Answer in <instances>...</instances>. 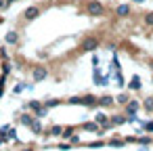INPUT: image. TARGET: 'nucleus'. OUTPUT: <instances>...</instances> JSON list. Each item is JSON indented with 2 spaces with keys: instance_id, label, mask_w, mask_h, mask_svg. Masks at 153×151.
<instances>
[{
  "instance_id": "1a4fd4ad",
  "label": "nucleus",
  "mask_w": 153,
  "mask_h": 151,
  "mask_svg": "<svg viewBox=\"0 0 153 151\" xmlns=\"http://www.w3.org/2000/svg\"><path fill=\"white\" fill-rule=\"evenodd\" d=\"M94 101H97L94 97H84V99H82V103H84V105H94Z\"/></svg>"
},
{
  "instance_id": "6e6552de",
  "label": "nucleus",
  "mask_w": 153,
  "mask_h": 151,
  "mask_svg": "<svg viewBox=\"0 0 153 151\" xmlns=\"http://www.w3.org/2000/svg\"><path fill=\"white\" fill-rule=\"evenodd\" d=\"M130 88H134V90H136V88H140V80H138L136 76L132 78V82H130Z\"/></svg>"
},
{
  "instance_id": "0eeeda50",
  "label": "nucleus",
  "mask_w": 153,
  "mask_h": 151,
  "mask_svg": "<svg viewBox=\"0 0 153 151\" xmlns=\"http://www.w3.org/2000/svg\"><path fill=\"white\" fill-rule=\"evenodd\" d=\"M7 42H11V44L17 42V34H15V32H9V34H7Z\"/></svg>"
},
{
  "instance_id": "f257e3e1",
  "label": "nucleus",
  "mask_w": 153,
  "mask_h": 151,
  "mask_svg": "<svg viewBox=\"0 0 153 151\" xmlns=\"http://www.w3.org/2000/svg\"><path fill=\"white\" fill-rule=\"evenodd\" d=\"M97 46H99V40H97V38H86V40L82 42V51H84V53H88V51H94Z\"/></svg>"
},
{
  "instance_id": "f03ea898",
  "label": "nucleus",
  "mask_w": 153,
  "mask_h": 151,
  "mask_svg": "<svg viewBox=\"0 0 153 151\" xmlns=\"http://www.w3.org/2000/svg\"><path fill=\"white\" fill-rule=\"evenodd\" d=\"M86 11H88L90 15H101V13H103V4H101V2H88V4H86Z\"/></svg>"
},
{
  "instance_id": "2eb2a0df",
  "label": "nucleus",
  "mask_w": 153,
  "mask_h": 151,
  "mask_svg": "<svg viewBox=\"0 0 153 151\" xmlns=\"http://www.w3.org/2000/svg\"><path fill=\"white\" fill-rule=\"evenodd\" d=\"M84 128H86V130H94V128H97V124H86Z\"/></svg>"
},
{
  "instance_id": "f8f14e48",
  "label": "nucleus",
  "mask_w": 153,
  "mask_h": 151,
  "mask_svg": "<svg viewBox=\"0 0 153 151\" xmlns=\"http://www.w3.org/2000/svg\"><path fill=\"white\" fill-rule=\"evenodd\" d=\"M145 21H147L149 25H153V13H147V17H145Z\"/></svg>"
},
{
  "instance_id": "a211bd4d",
  "label": "nucleus",
  "mask_w": 153,
  "mask_h": 151,
  "mask_svg": "<svg viewBox=\"0 0 153 151\" xmlns=\"http://www.w3.org/2000/svg\"><path fill=\"white\" fill-rule=\"evenodd\" d=\"M9 2H13V0H9ZM9 2H7V4H9Z\"/></svg>"
},
{
  "instance_id": "f3484780",
  "label": "nucleus",
  "mask_w": 153,
  "mask_h": 151,
  "mask_svg": "<svg viewBox=\"0 0 153 151\" xmlns=\"http://www.w3.org/2000/svg\"><path fill=\"white\" fill-rule=\"evenodd\" d=\"M23 151H32V149H23Z\"/></svg>"
},
{
  "instance_id": "423d86ee",
  "label": "nucleus",
  "mask_w": 153,
  "mask_h": 151,
  "mask_svg": "<svg viewBox=\"0 0 153 151\" xmlns=\"http://www.w3.org/2000/svg\"><path fill=\"white\" fill-rule=\"evenodd\" d=\"M99 103H101V105H105V107H109V105H113V99H111V97H101V99H99Z\"/></svg>"
},
{
  "instance_id": "9d476101",
  "label": "nucleus",
  "mask_w": 153,
  "mask_h": 151,
  "mask_svg": "<svg viewBox=\"0 0 153 151\" xmlns=\"http://www.w3.org/2000/svg\"><path fill=\"white\" fill-rule=\"evenodd\" d=\"M105 122H107V118H105L103 113H99V115H97V124H105Z\"/></svg>"
},
{
  "instance_id": "20e7f679",
  "label": "nucleus",
  "mask_w": 153,
  "mask_h": 151,
  "mask_svg": "<svg viewBox=\"0 0 153 151\" xmlns=\"http://www.w3.org/2000/svg\"><path fill=\"white\" fill-rule=\"evenodd\" d=\"M115 13H117L120 17H126V15L130 13V7H128V4H120V7L115 9Z\"/></svg>"
},
{
  "instance_id": "dca6fc26",
  "label": "nucleus",
  "mask_w": 153,
  "mask_h": 151,
  "mask_svg": "<svg viewBox=\"0 0 153 151\" xmlns=\"http://www.w3.org/2000/svg\"><path fill=\"white\" fill-rule=\"evenodd\" d=\"M4 4H7V2H4V0H0V9H2V7H4Z\"/></svg>"
},
{
  "instance_id": "9b49d317",
  "label": "nucleus",
  "mask_w": 153,
  "mask_h": 151,
  "mask_svg": "<svg viewBox=\"0 0 153 151\" xmlns=\"http://www.w3.org/2000/svg\"><path fill=\"white\" fill-rule=\"evenodd\" d=\"M30 126H32V130H34V132H40V124H38V122H32Z\"/></svg>"
},
{
  "instance_id": "ddd939ff",
  "label": "nucleus",
  "mask_w": 153,
  "mask_h": 151,
  "mask_svg": "<svg viewBox=\"0 0 153 151\" xmlns=\"http://www.w3.org/2000/svg\"><path fill=\"white\" fill-rule=\"evenodd\" d=\"M69 103H71V105H80V103H82V99H78V97H74V99H69Z\"/></svg>"
},
{
  "instance_id": "4468645a",
  "label": "nucleus",
  "mask_w": 153,
  "mask_h": 151,
  "mask_svg": "<svg viewBox=\"0 0 153 151\" xmlns=\"http://www.w3.org/2000/svg\"><path fill=\"white\" fill-rule=\"evenodd\" d=\"M136 107H138V105H136V103H134V101H132V105H128V111H130V113H132V111H136Z\"/></svg>"
},
{
  "instance_id": "39448f33",
  "label": "nucleus",
  "mask_w": 153,
  "mask_h": 151,
  "mask_svg": "<svg viewBox=\"0 0 153 151\" xmlns=\"http://www.w3.org/2000/svg\"><path fill=\"white\" fill-rule=\"evenodd\" d=\"M38 13H40V11H38L36 7H30V9L25 11V17H27V19H34V17H38Z\"/></svg>"
},
{
  "instance_id": "7ed1b4c3",
  "label": "nucleus",
  "mask_w": 153,
  "mask_h": 151,
  "mask_svg": "<svg viewBox=\"0 0 153 151\" xmlns=\"http://www.w3.org/2000/svg\"><path fill=\"white\" fill-rule=\"evenodd\" d=\"M46 74H48L46 69L38 67V69H34V80H36V82H38V80H44V78H46Z\"/></svg>"
}]
</instances>
